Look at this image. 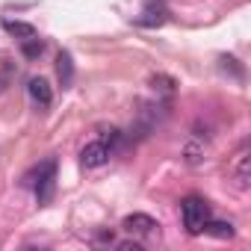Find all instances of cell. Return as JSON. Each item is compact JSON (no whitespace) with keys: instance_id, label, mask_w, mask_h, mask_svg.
<instances>
[{"instance_id":"6da1fadb","label":"cell","mask_w":251,"mask_h":251,"mask_svg":"<svg viewBox=\"0 0 251 251\" xmlns=\"http://www.w3.org/2000/svg\"><path fill=\"white\" fill-rule=\"evenodd\" d=\"M24 183H27V186H33V192H36L39 204H50L53 189H56V160H53V157H48L45 163H39V166L24 177Z\"/></svg>"},{"instance_id":"7a4b0ae2","label":"cell","mask_w":251,"mask_h":251,"mask_svg":"<svg viewBox=\"0 0 251 251\" xmlns=\"http://www.w3.org/2000/svg\"><path fill=\"white\" fill-rule=\"evenodd\" d=\"M180 219H183V227L189 233H201L207 219H210V204L198 195H189L180 201Z\"/></svg>"},{"instance_id":"3957f363","label":"cell","mask_w":251,"mask_h":251,"mask_svg":"<svg viewBox=\"0 0 251 251\" xmlns=\"http://www.w3.org/2000/svg\"><path fill=\"white\" fill-rule=\"evenodd\" d=\"M121 227L127 230L130 236H151V233H157L160 222L154 216H148V213H130V216H124Z\"/></svg>"},{"instance_id":"277c9868","label":"cell","mask_w":251,"mask_h":251,"mask_svg":"<svg viewBox=\"0 0 251 251\" xmlns=\"http://www.w3.org/2000/svg\"><path fill=\"white\" fill-rule=\"evenodd\" d=\"M109 157H112V151L98 139V142H89L83 151H80V163L86 166V169H100V166H106L109 163Z\"/></svg>"},{"instance_id":"5b68a950","label":"cell","mask_w":251,"mask_h":251,"mask_svg":"<svg viewBox=\"0 0 251 251\" xmlns=\"http://www.w3.org/2000/svg\"><path fill=\"white\" fill-rule=\"evenodd\" d=\"M27 89H30V98L45 109V106H50V100H53V92H50V83L45 80V77H33L30 83H27Z\"/></svg>"},{"instance_id":"8992f818","label":"cell","mask_w":251,"mask_h":251,"mask_svg":"<svg viewBox=\"0 0 251 251\" xmlns=\"http://www.w3.org/2000/svg\"><path fill=\"white\" fill-rule=\"evenodd\" d=\"M230 172H233V177H236L239 186H248V180H251V151H248V148H242V151L236 154Z\"/></svg>"},{"instance_id":"52a82bcc","label":"cell","mask_w":251,"mask_h":251,"mask_svg":"<svg viewBox=\"0 0 251 251\" xmlns=\"http://www.w3.org/2000/svg\"><path fill=\"white\" fill-rule=\"evenodd\" d=\"M166 18H169L166 6H160V3H148L136 21H139L142 27H160V24H166Z\"/></svg>"},{"instance_id":"ba28073f","label":"cell","mask_w":251,"mask_h":251,"mask_svg":"<svg viewBox=\"0 0 251 251\" xmlns=\"http://www.w3.org/2000/svg\"><path fill=\"white\" fill-rule=\"evenodd\" d=\"M56 74H59L62 89H68V86L74 83V59H71V53H68V50H62V53L56 56Z\"/></svg>"},{"instance_id":"9c48e42d","label":"cell","mask_w":251,"mask_h":251,"mask_svg":"<svg viewBox=\"0 0 251 251\" xmlns=\"http://www.w3.org/2000/svg\"><path fill=\"white\" fill-rule=\"evenodd\" d=\"M204 233L219 236V239H230V236H233V225H230V222H216V219H207Z\"/></svg>"},{"instance_id":"30bf717a","label":"cell","mask_w":251,"mask_h":251,"mask_svg":"<svg viewBox=\"0 0 251 251\" xmlns=\"http://www.w3.org/2000/svg\"><path fill=\"white\" fill-rule=\"evenodd\" d=\"M3 27H6V33H12L15 39H33L36 36V27L33 24H24V21H3Z\"/></svg>"},{"instance_id":"8fae6325","label":"cell","mask_w":251,"mask_h":251,"mask_svg":"<svg viewBox=\"0 0 251 251\" xmlns=\"http://www.w3.org/2000/svg\"><path fill=\"white\" fill-rule=\"evenodd\" d=\"M151 86H154V92H160V95H166V98L175 95V80H172V77L157 74V77H151Z\"/></svg>"},{"instance_id":"7c38bea8","label":"cell","mask_w":251,"mask_h":251,"mask_svg":"<svg viewBox=\"0 0 251 251\" xmlns=\"http://www.w3.org/2000/svg\"><path fill=\"white\" fill-rule=\"evenodd\" d=\"M42 50H45V42H39L36 36H33V39H24V45H21V53H24L27 59H36V56H42Z\"/></svg>"},{"instance_id":"4fadbf2b","label":"cell","mask_w":251,"mask_h":251,"mask_svg":"<svg viewBox=\"0 0 251 251\" xmlns=\"http://www.w3.org/2000/svg\"><path fill=\"white\" fill-rule=\"evenodd\" d=\"M183 157H186V163H189V166H198V163L204 160V145H198V142H189V145L183 148Z\"/></svg>"},{"instance_id":"5bb4252c","label":"cell","mask_w":251,"mask_h":251,"mask_svg":"<svg viewBox=\"0 0 251 251\" xmlns=\"http://www.w3.org/2000/svg\"><path fill=\"white\" fill-rule=\"evenodd\" d=\"M115 248L118 251H139V242H130V239L127 242H115Z\"/></svg>"}]
</instances>
